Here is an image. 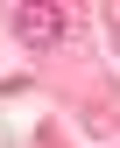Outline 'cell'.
<instances>
[{
    "label": "cell",
    "instance_id": "1",
    "mask_svg": "<svg viewBox=\"0 0 120 148\" xmlns=\"http://www.w3.org/2000/svg\"><path fill=\"white\" fill-rule=\"evenodd\" d=\"M64 28H71V14H64V7H43V0H28V7L7 14V35H14V42H28V49H57V42H64Z\"/></svg>",
    "mask_w": 120,
    "mask_h": 148
},
{
    "label": "cell",
    "instance_id": "2",
    "mask_svg": "<svg viewBox=\"0 0 120 148\" xmlns=\"http://www.w3.org/2000/svg\"><path fill=\"white\" fill-rule=\"evenodd\" d=\"M106 42H113V57H120V14H113V21H106Z\"/></svg>",
    "mask_w": 120,
    "mask_h": 148
}]
</instances>
